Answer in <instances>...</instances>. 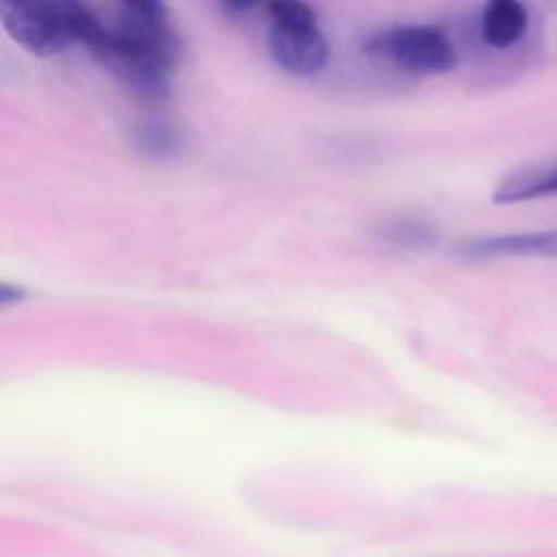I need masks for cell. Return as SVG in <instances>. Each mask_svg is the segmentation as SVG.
Wrapping results in <instances>:
<instances>
[{"instance_id":"5","label":"cell","mask_w":557,"mask_h":557,"mask_svg":"<svg viewBox=\"0 0 557 557\" xmlns=\"http://www.w3.org/2000/svg\"><path fill=\"white\" fill-rule=\"evenodd\" d=\"M470 259H505V257H557V231L509 233L466 239L459 246Z\"/></svg>"},{"instance_id":"3","label":"cell","mask_w":557,"mask_h":557,"mask_svg":"<svg viewBox=\"0 0 557 557\" xmlns=\"http://www.w3.org/2000/svg\"><path fill=\"white\" fill-rule=\"evenodd\" d=\"M268 48L278 67L294 76H315L329 63V41L305 0H270Z\"/></svg>"},{"instance_id":"12","label":"cell","mask_w":557,"mask_h":557,"mask_svg":"<svg viewBox=\"0 0 557 557\" xmlns=\"http://www.w3.org/2000/svg\"><path fill=\"white\" fill-rule=\"evenodd\" d=\"M46 0H0V9H11V7H24V4H37Z\"/></svg>"},{"instance_id":"11","label":"cell","mask_w":557,"mask_h":557,"mask_svg":"<svg viewBox=\"0 0 557 557\" xmlns=\"http://www.w3.org/2000/svg\"><path fill=\"white\" fill-rule=\"evenodd\" d=\"M20 298H22V289H13V285H7V283L0 285V302L2 305H9V302L20 300Z\"/></svg>"},{"instance_id":"4","label":"cell","mask_w":557,"mask_h":557,"mask_svg":"<svg viewBox=\"0 0 557 557\" xmlns=\"http://www.w3.org/2000/svg\"><path fill=\"white\" fill-rule=\"evenodd\" d=\"M366 54L409 74H446L457 65L450 37L429 24H409L379 30L366 39Z\"/></svg>"},{"instance_id":"1","label":"cell","mask_w":557,"mask_h":557,"mask_svg":"<svg viewBox=\"0 0 557 557\" xmlns=\"http://www.w3.org/2000/svg\"><path fill=\"white\" fill-rule=\"evenodd\" d=\"M85 48L137 96L152 100L168 96L178 41L165 22L126 11L115 26H100Z\"/></svg>"},{"instance_id":"7","label":"cell","mask_w":557,"mask_h":557,"mask_svg":"<svg viewBox=\"0 0 557 557\" xmlns=\"http://www.w3.org/2000/svg\"><path fill=\"white\" fill-rule=\"evenodd\" d=\"M557 194V163L529 165L503 176L492 191L496 205H516Z\"/></svg>"},{"instance_id":"2","label":"cell","mask_w":557,"mask_h":557,"mask_svg":"<svg viewBox=\"0 0 557 557\" xmlns=\"http://www.w3.org/2000/svg\"><path fill=\"white\" fill-rule=\"evenodd\" d=\"M94 20L83 0H46L37 4L0 9L4 33L28 54L57 57L76 41Z\"/></svg>"},{"instance_id":"8","label":"cell","mask_w":557,"mask_h":557,"mask_svg":"<svg viewBox=\"0 0 557 557\" xmlns=\"http://www.w3.org/2000/svg\"><path fill=\"white\" fill-rule=\"evenodd\" d=\"M135 144L141 152L163 159L172 157L178 150L181 137L165 122H146L135 131Z\"/></svg>"},{"instance_id":"10","label":"cell","mask_w":557,"mask_h":557,"mask_svg":"<svg viewBox=\"0 0 557 557\" xmlns=\"http://www.w3.org/2000/svg\"><path fill=\"white\" fill-rule=\"evenodd\" d=\"M261 2H265V0H222V4H224L228 11H235V13L250 11V9L259 7Z\"/></svg>"},{"instance_id":"6","label":"cell","mask_w":557,"mask_h":557,"mask_svg":"<svg viewBox=\"0 0 557 557\" xmlns=\"http://www.w3.org/2000/svg\"><path fill=\"white\" fill-rule=\"evenodd\" d=\"M529 11L522 0H485L481 11V37L490 48L505 50L522 39Z\"/></svg>"},{"instance_id":"9","label":"cell","mask_w":557,"mask_h":557,"mask_svg":"<svg viewBox=\"0 0 557 557\" xmlns=\"http://www.w3.org/2000/svg\"><path fill=\"white\" fill-rule=\"evenodd\" d=\"M126 4L128 13L148 17V20H161L165 22L168 17V9L163 4V0H122Z\"/></svg>"}]
</instances>
